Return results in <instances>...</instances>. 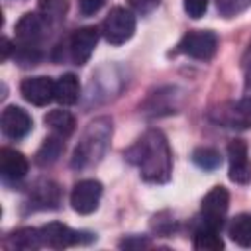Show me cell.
Masks as SVG:
<instances>
[{
    "label": "cell",
    "mask_w": 251,
    "mask_h": 251,
    "mask_svg": "<svg viewBox=\"0 0 251 251\" xmlns=\"http://www.w3.org/2000/svg\"><path fill=\"white\" fill-rule=\"evenodd\" d=\"M124 157L139 169L145 182H169L173 173V153L161 129H147L129 149L124 151Z\"/></svg>",
    "instance_id": "cell-1"
},
{
    "label": "cell",
    "mask_w": 251,
    "mask_h": 251,
    "mask_svg": "<svg viewBox=\"0 0 251 251\" xmlns=\"http://www.w3.org/2000/svg\"><path fill=\"white\" fill-rule=\"evenodd\" d=\"M110 137H112V120L106 116L92 120L86 126L80 141L75 147L71 167L82 171L86 167L96 165L106 155L108 145H110Z\"/></svg>",
    "instance_id": "cell-2"
},
{
    "label": "cell",
    "mask_w": 251,
    "mask_h": 251,
    "mask_svg": "<svg viewBox=\"0 0 251 251\" xmlns=\"http://www.w3.org/2000/svg\"><path fill=\"white\" fill-rule=\"evenodd\" d=\"M104 39L112 45H122L129 41L135 33V14L129 8L114 6L110 14L104 18L100 27Z\"/></svg>",
    "instance_id": "cell-3"
},
{
    "label": "cell",
    "mask_w": 251,
    "mask_h": 251,
    "mask_svg": "<svg viewBox=\"0 0 251 251\" xmlns=\"http://www.w3.org/2000/svg\"><path fill=\"white\" fill-rule=\"evenodd\" d=\"M218 51V35L212 29H192L182 35L176 53H184L198 61H210Z\"/></svg>",
    "instance_id": "cell-4"
},
{
    "label": "cell",
    "mask_w": 251,
    "mask_h": 251,
    "mask_svg": "<svg viewBox=\"0 0 251 251\" xmlns=\"http://www.w3.org/2000/svg\"><path fill=\"white\" fill-rule=\"evenodd\" d=\"M229 208V192L226 186H214L200 204V224H208L214 226L218 229H222V224L226 220Z\"/></svg>",
    "instance_id": "cell-5"
},
{
    "label": "cell",
    "mask_w": 251,
    "mask_h": 251,
    "mask_svg": "<svg viewBox=\"0 0 251 251\" xmlns=\"http://www.w3.org/2000/svg\"><path fill=\"white\" fill-rule=\"evenodd\" d=\"M100 196H102L100 180H96V178H82L71 190V206H73L75 212L86 216V214H92L98 208Z\"/></svg>",
    "instance_id": "cell-6"
},
{
    "label": "cell",
    "mask_w": 251,
    "mask_h": 251,
    "mask_svg": "<svg viewBox=\"0 0 251 251\" xmlns=\"http://www.w3.org/2000/svg\"><path fill=\"white\" fill-rule=\"evenodd\" d=\"M214 120L226 127L247 129L251 127V96H245L237 102H227L214 112Z\"/></svg>",
    "instance_id": "cell-7"
},
{
    "label": "cell",
    "mask_w": 251,
    "mask_h": 251,
    "mask_svg": "<svg viewBox=\"0 0 251 251\" xmlns=\"http://www.w3.org/2000/svg\"><path fill=\"white\" fill-rule=\"evenodd\" d=\"M39 233H41V239H43V245L47 247H53V249H65V247H71V245H76V243H84V241H92L90 237H82L84 231H76L61 222H49L45 226L39 227Z\"/></svg>",
    "instance_id": "cell-8"
},
{
    "label": "cell",
    "mask_w": 251,
    "mask_h": 251,
    "mask_svg": "<svg viewBox=\"0 0 251 251\" xmlns=\"http://www.w3.org/2000/svg\"><path fill=\"white\" fill-rule=\"evenodd\" d=\"M100 37V29L96 25H86L76 29L69 39V57L75 65H86Z\"/></svg>",
    "instance_id": "cell-9"
},
{
    "label": "cell",
    "mask_w": 251,
    "mask_h": 251,
    "mask_svg": "<svg viewBox=\"0 0 251 251\" xmlns=\"http://www.w3.org/2000/svg\"><path fill=\"white\" fill-rule=\"evenodd\" d=\"M47 24L49 22L39 12H27L14 25L16 39L20 41V45H39V41L45 37Z\"/></svg>",
    "instance_id": "cell-10"
},
{
    "label": "cell",
    "mask_w": 251,
    "mask_h": 251,
    "mask_svg": "<svg viewBox=\"0 0 251 251\" xmlns=\"http://www.w3.org/2000/svg\"><path fill=\"white\" fill-rule=\"evenodd\" d=\"M229 157V180L235 184L251 182V163L247 157V143L243 139H231L227 145Z\"/></svg>",
    "instance_id": "cell-11"
},
{
    "label": "cell",
    "mask_w": 251,
    "mask_h": 251,
    "mask_svg": "<svg viewBox=\"0 0 251 251\" xmlns=\"http://www.w3.org/2000/svg\"><path fill=\"white\" fill-rule=\"evenodd\" d=\"M20 94L33 106H47L55 100V80L49 76H29L20 84Z\"/></svg>",
    "instance_id": "cell-12"
},
{
    "label": "cell",
    "mask_w": 251,
    "mask_h": 251,
    "mask_svg": "<svg viewBox=\"0 0 251 251\" xmlns=\"http://www.w3.org/2000/svg\"><path fill=\"white\" fill-rule=\"evenodd\" d=\"M0 126H2V133L6 137H10V139H22V137H25L31 131L33 120L20 106H6L2 110Z\"/></svg>",
    "instance_id": "cell-13"
},
{
    "label": "cell",
    "mask_w": 251,
    "mask_h": 251,
    "mask_svg": "<svg viewBox=\"0 0 251 251\" xmlns=\"http://www.w3.org/2000/svg\"><path fill=\"white\" fill-rule=\"evenodd\" d=\"M176 88L167 86V88H159L155 92L149 94V98L143 102V112L149 116H165V114H173L176 112Z\"/></svg>",
    "instance_id": "cell-14"
},
{
    "label": "cell",
    "mask_w": 251,
    "mask_h": 251,
    "mask_svg": "<svg viewBox=\"0 0 251 251\" xmlns=\"http://www.w3.org/2000/svg\"><path fill=\"white\" fill-rule=\"evenodd\" d=\"M29 169V163L24 153L12 149V147H2L0 149V173L4 180H20L25 176Z\"/></svg>",
    "instance_id": "cell-15"
},
{
    "label": "cell",
    "mask_w": 251,
    "mask_h": 251,
    "mask_svg": "<svg viewBox=\"0 0 251 251\" xmlns=\"http://www.w3.org/2000/svg\"><path fill=\"white\" fill-rule=\"evenodd\" d=\"M61 202V188L51 180H41L31 190V204L39 210H55Z\"/></svg>",
    "instance_id": "cell-16"
},
{
    "label": "cell",
    "mask_w": 251,
    "mask_h": 251,
    "mask_svg": "<svg viewBox=\"0 0 251 251\" xmlns=\"http://www.w3.org/2000/svg\"><path fill=\"white\" fill-rule=\"evenodd\" d=\"M6 247L8 249H18V251H35L43 245L41 233L37 227H18L6 237Z\"/></svg>",
    "instance_id": "cell-17"
},
{
    "label": "cell",
    "mask_w": 251,
    "mask_h": 251,
    "mask_svg": "<svg viewBox=\"0 0 251 251\" xmlns=\"http://www.w3.org/2000/svg\"><path fill=\"white\" fill-rule=\"evenodd\" d=\"M80 96V82L76 75L65 73L55 80V100L63 106H73Z\"/></svg>",
    "instance_id": "cell-18"
},
{
    "label": "cell",
    "mask_w": 251,
    "mask_h": 251,
    "mask_svg": "<svg viewBox=\"0 0 251 251\" xmlns=\"http://www.w3.org/2000/svg\"><path fill=\"white\" fill-rule=\"evenodd\" d=\"M63 139H65V137H61V135H57V133L45 137L43 143H41V147H39L37 153H35V163H37L39 167H49V165L57 163L59 157H61L63 151H65V141H63Z\"/></svg>",
    "instance_id": "cell-19"
},
{
    "label": "cell",
    "mask_w": 251,
    "mask_h": 251,
    "mask_svg": "<svg viewBox=\"0 0 251 251\" xmlns=\"http://www.w3.org/2000/svg\"><path fill=\"white\" fill-rule=\"evenodd\" d=\"M43 124L57 135L61 137H69L73 135L75 127H76V122H75V116L67 110H51L43 116Z\"/></svg>",
    "instance_id": "cell-20"
},
{
    "label": "cell",
    "mask_w": 251,
    "mask_h": 251,
    "mask_svg": "<svg viewBox=\"0 0 251 251\" xmlns=\"http://www.w3.org/2000/svg\"><path fill=\"white\" fill-rule=\"evenodd\" d=\"M192 245L198 251H220V249H224V239L220 237L218 227L200 224V227L192 235Z\"/></svg>",
    "instance_id": "cell-21"
},
{
    "label": "cell",
    "mask_w": 251,
    "mask_h": 251,
    "mask_svg": "<svg viewBox=\"0 0 251 251\" xmlns=\"http://www.w3.org/2000/svg\"><path fill=\"white\" fill-rule=\"evenodd\" d=\"M229 237L241 245V247H251V214H239L229 222Z\"/></svg>",
    "instance_id": "cell-22"
},
{
    "label": "cell",
    "mask_w": 251,
    "mask_h": 251,
    "mask_svg": "<svg viewBox=\"0 0 251 251\" xmlns=\"http://www.w3.org/2000/svg\"><path fill=\"white\" fill-rule=\"evenodd\" d=\"M69 10V0H37V12L49 22L57 24L65 18Z\"/></svg>",
    "instance_id": "cell-23"
},
{
    "label": "cell",
    "mask_w": 251,
    "mask_h": 251,
    "mask_svg": "<svg viewBox=\"0 0 251 251\" xmlns=\"http://www.w3.org/2000/svg\"><path fill=\"white\" fill-rule=\"evenodd\" d=\"M192 163L202 171H216L222 165V155L214 147H196L192 151Z\"/></svg>",
    "instance_id": "cell-24"
},
{
    "label": "cell",
    "mask_w": 251,
    "mask_h": 251,
    "mask_svg": "<svg viewBox=\"0 0 251 251\" xmlns=\"http://www.w3.org/2000/svg\"><path fill=\"white\" fill-rule=\"evenodd\" d=\"M14 53H16V61L22 67H33L41 59V51L37 45H18L14 49Z\"/></svg>",
    "instance_id": "cell-25"
},
{
    "label": "cell",
    "mask_w": 251,
    "mask_h": 251,
    "mask_svg": "<svg viewBox=\"0 0 251 251\" xmlns=\"http://www.w3.org/2000/svg\"><path fill=\"white\" fill-rule=\"evenodd\" d=\"M249 4H251V0H218V10L229 18V16H235L241 10H245Z\"/></svg>",
    "instance_id": "cell-26"
},
{
    "label": "cell",
    "mask_w": 251,
    "mask_h": 251,
    "mask_svg": "<svg viewBox=\"0 0 251 251\" xmlns=\"http://www.w3.org/2000/svg\"><path fill=\"white\" fill-rule=\"evenodd\" d=\"M206 10H208V0H184V12L192 20L202 18Z\"/></svg>",
    "instance_id": "cell-27"
},
{
    "label": "cell",
    "mask_w": 251,
    "mask_h": 251,
    "mask_svg": "<svg viewBox=\"0 0 251 251\" xmlns=\"http://www.w3.org/2000/svg\"><path fill=\"white\" fill-rule=\"evenodd\" d=\"M241 73H243V84H245V90L249 92L251 90V39L241 55Z\"/></svg>",
    "instance_id": "cell-28"
},
{
    "label": "cell",
    "mask_w": 251,
    "mask_h": 251,
    "mask_svg": "<svg viewBox=\"0 0 251 251\" xmlns=\"http://www.w3.org/2000/svg\"><path fill=\"white\" fill-rule=\"evenodd\" d=\"M159 4H161V0H129L131 10H133L135 14H139V16L151 14Z\"/></svg>",
    "instance_id": "cell-29"
},
{
    "label": "cell",
    "mask_w": 251,
    "mask_h": 251,
    "mask_svg": "<svg viewBox=\"0 0 251 251\" xmlns=\"http://www.w3.org/2000/svg\"><path fill=\"white\" fill-rule=\"evenodd\" d=\"M106 0H78V10L82 16H94L102 6H104Z\"/></svg>",
    "instance_id": "cell-30"
},
{
    "label": "cell",
    "mask_w": 251,
    "mask_h": 251,
    "mask_svg": "<svg viewBox=\"0 0 251 251\" xmlns=\"http://www.w3.org/2000/svg\"><path fill=\"white\" fill-rule=\"evenodd\" d=\"M149 245H151V241L147 237H126L120 241L122 249H145Z\"/></svg>",
    "instance_id": "cell-31"
},
{
    "label": "cell",
    "mask_w": 251,
    "mask_h": 251,
    "mask_svg": "<svg viewBox=\"0 0 251 251\" xmlns=\"http://www.w3.org/2000/svg\"><path fill=\"white\" fill-rule=\"evenodd\" d=\"M12 49H16V47H12V41H10L8 37H4V39H2V61H6V59L10 57Z\"/></svg>",
    "instance_id": "cell-32"
}]
</instances>
